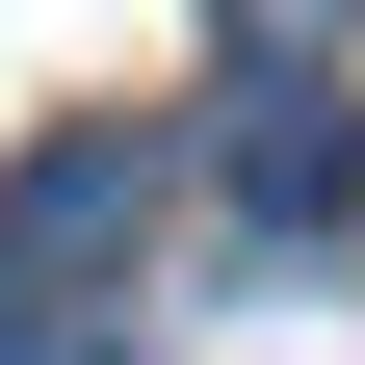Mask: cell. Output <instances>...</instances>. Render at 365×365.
I'll list each match as a JSON object with an SVG mask.
<instances>
[{"label": "cell", "mask_w": 365, "mask_h": 365, "mask_svg": "<svg viewBox=\"0 0 365 365\" xmlns=\"http://www.w3.org/2000/svg\"><path fill=\"white\" fill-rule=\"evenodd\" d=\"M0 365H105V339H0Z\"/></svg>", "instance_id": "3"}, {"label": "cell", "mask_w": 365, "mask_h": 365, "mask_svg": "<svg viewBox=\"0 0 365 365\" xmlns=\"http://www.w3.org/2000/svg\"><path fill=\"white\" fill-rule=\"evenodd\" d=\"M235 182H261V209H339V182H365V130H313V105H261V130H235Z\"/></svg>", "instance_id": "2"}, {"label": "cell", "mask_w": 365, "mask_h": 365, "mask_svg": "<svg viewBox=\"0 0 365 365\" xmlns=\"http://www.w3.org/2000/svg\"><path fill=\"white\" fill-rule=\"evenodd\" d=\"M105 235H130V130H53L0 182V261H105Z\"/></svg>", "instance_id": "1"}]
</instances>
